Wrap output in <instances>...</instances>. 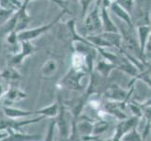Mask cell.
I'll list each match as a JSON object with an SVG mask.
<instances>
[{"mask_svg": "<svg viewBox=\"0 0 151 141\" xmlns=\"http://www.w3.org/2000/svg\"><path fill=\"white\" fill-rule=\"evenodd\" d=\"M151 0H135L132 12V22L137 25H150Z\"/></svg>", "mask_w": 151, "mask_h": 141, "instance_id": "1", "label": "cell"}, {"mask_svg": "<svg viewBox=\"0 0 151 141\" xmlns=\"http://www.w3.org/2000/svg\"><path fill=\"white\" fill-rule=\"evenodd\" d=\"M66 12H67L66 9L62 10V12L60 14H58V16H57L56 18H55V20L52 21L50 24L41 25V27H35L32 29H25V30L21 31V32H18L19 40L20 41H31L32 40L38 38L39 36L42 35L43 33L46 32V31H48L50 28L53 27V25H55V24L56 22H58L59 19L63 16Z\"/></svg>", "mask_w": 151, "mask_h": 141, "instance_id": "2", "label": "cell"}, {"mask_svg": "<svg viewBox=\"0 0 151 141\" xmlns=\"http://www.w3.org/2000/svg\"><path fill=\"white\" fill-rule=\"evenodd\" d=\"M98 9V7H95V9L85 19V28L88 34H98L102 29V20L100 17Z\"/></svg>", "mask_w": 151, "mask_h": 141, "instance_id": "3", "label": "cell"}, {"mask_svg": "<svg viewBox=\"0 0 151 141\" xmlns=\"http://www.w3.org/2000/svg\"><path fill=\"white\" fill-rule=\"evenodd\" d=\"M85 76V72L83 71H75L73 68L61 81V84L65 87L72 90H83V86L81 84L82 78Z\"/></svg>", "mask_w": 151, "mask_h": 141, "instance_id": "4", "label": "cell"}, {"mask_svg": "<svg viewBox=\"0 0 151 141\" xmlns=\"http://www.w3.org/2000/svg\"><path fill=\"white\" fill-rule=\"evenodd\" d=\"M138 117L136 116H132L127 118L122 121H119L118 124L116 125V131L113 137H116V139L122 141V138L126 135L128 133H129L133 128L137 126V122H138Z\"/></svg>", "mask_w": 151, "mask_h": 141, "instance_id": "5", "label": "cell"}, {"mask_svg": "<svg viewBox=\"0 0 151 141\" xmlns=\"http://www.w3.org/2000/svg\"><path fill=\"white\" fill-rule=\"evenodd\" d=\"M20 49L18 52H16L12 57L10 59L9 65L15 66L19 65L23 62V60L29 55L33 54L34 52L37 50V48L31 43V41H20Z\"/></svg>", "mask_w": 151, "mask_h": 141, "instance_id": "6", "label": "cell"}, {"mask_svg": "<svg viewBox=\"0 0 151 141\" xmlns=\"http://www.w3.org/2000/svg\"><path fill=\"white\" fill-rule=\"evenodd\" d=\"M121 103L119 102H109L107 103H105L104 106V111H105L107 114L112 115L113 117L116 118L119 121H122V119H125L129 118L126 114L124 112V107L120 106Z\"/></svg>", "mask_w": 151, "mask_h": 141, "instance_id": "7", "label": "cell"}, {"mask_svg": "<svg viewBox=\"0 0 151 141\" xmlns=\"http://www.w3.org/2000/svg\"><path fill=\"white\" fill-rule=\"evenodd\" d=\"M105 96L112 102L122 103L127 99L128 93L122 88L114 85L107 88V90L105 91Z\"/></svg>", "mask_w": 151, "mask_h": 141, "instance_id": "8", "label": "cell"}, {"mask_svg": "<svg viewBox=\"0 0 151 141\" xmlns=\"http://www.w3.org/2000/svg\"><path fill=\"white\" fill-rule=\"evenodd\" d=\"M111 8L113 9V12L116 13L118 17L122 18V20H124L125 22L129 25V27H132L133 22H132V16H131V14H129V12H127L126 9H125L124 8H122L120 5H119L118 3H116V1L111 3Z\"/></svg>", "mask_w": 151, "mask_h": 141, "instance_id": "9", "label": "cell"}, {"mask_svg": "<svg viewBox=\"0 0 151 141\" xmlns=\"http://www.w3.org/2000/svg\"><path fill=\"white\" fill-rule=\"evenodd\" d=\"M60 112V106H58V103H54L50 106L43 107L41 109L36 111V113L40 114V116H43L44 118H56L59 115Z\"/></svg>", "mask_w": 151, "mask_h": 141, "instance_id": "10", "label": "cell"}, {"mask_svg": "<svg viewBox=\"0 0 151 141\" xmlns=\"http://www.w3.org/2000/svg\"><path fill=\"white\" fill-rule=\"evenodd\" d=\"M102 12H101V20H102V25L104 27L106 32H114L118 33V28L116 27V25L113 23V21L111 18L109 17V15L107 13L106 10V6L102 5Z\"/></svg>", "mask_w": 151, "mask_h": 141, "instance_id": "11", "label": "cell"}, {"mask_svg": "<svg viewBox=\"0 0 151 141\" xmlns=\"http://www.w3.org/2000/svg\"><path fill=\"white\" fill-rule=\"evenodd\" d=\"M57 69H58L57 62L54 59H50L48 61H46L43 64V66L41 67V71H40L41 75H43L45 77H52L55 74Z\"/></svg>", "mask_w": 151, "mask_h": 141, "instance_id": "12", "label": "cell"}, {"mask_svg": "<svg viewBox=\"0 0 151 141\" xmlns=\"http://www.w3.org/2000/svg\"><path fill=\"white\" fill-rule=\"evenodd\" d=\"M3 111L5 115L9 119H20V118L27 117L29 115H32L34 113L32 111H24V110H21V109H15L12 107H7V106L3 107Z\"/></svg>", "mask_w": 151, "mask_h": 141, "instance_id": "13", "label": "cell"}, {"mask_svg": "<svg viewBox=\"0 0 151 141\" xmlns=\"http://www.w3.org/2000/svg\"><path fill=\"white\" fill-rule=\"evenodd\" d=\"M65 110L63 107H60V112H59V118H58V121H57V125H58L59 128V133H60V137L62 138H68L69 137V130H68V124L67 121L65 119Z\"/></svg>", "mask_w": 151, "mask_h": 141, "instance_id": "14", "label": "cell"}, {"mask_svg": "<svg viewBox=\"0 0 151 141\" xmlns=\"http://www.w3.org/2000/svg\"><path fill=\"white\" fill-rule=\"evenodd\" d=\"M25 97H27V94L16 87L9 88L6 92V100L9 102H18L23 100Z\"/></svg>", "mask_w": 151, "mask_h": 141, "instance_id": "15", "label": "cell"}, {"mask_svg": "<svg viewBox=\"0 0 151 141\" xmlns=\"http://www.w3.org/2000/svg\"><path fill=\"white\" fill-rule=\"evenodd\" d=\"M150 25H141L138 27V33H139V41H140V47H141L142 53H144L145 43L148 39V36L151 33Z\"/></svg>", "mask_w": 151, "mask_h": 141, "instance_id": "16", "label": "cell"}, {"mask_svg": "<svg viewBox=\"0 0 151 141\" xmlns=\"http://www.w3.org/2000/svg\"><path fill=\"white\" fill-rule=\"evenodd\" d=\"M40 134H24L21 133H16L10 135V137H7V141H39L40 140Z\"/></svg>", "mask_w": 151, "mask_h": 141, "instance_id": "17", "label": "cell"}, {"mask_svg": "<svg viewBox=\"0 0 151 141\" xmlns=\"http://www.w3.org/2000/svg\"><path fill=\"white\" fill-rule=\"evenodd\" d=\"M108 127H109V123L106 121H99L94 122L92 134L90 137H99V134H103L108 129Z\"/></svg>", "mask_w": 151, "mask_h": 141, "instance_id": "18", "label": "cell"}, {"mask_svg": "<svg viewBox=\"0 0 151 141\" xmlns=\"http://www.w3.org/2000/svg\"><path fill=\"white\" fill-rule=\"evenodd\" d=\"M0 76H2L6 80H18L22 77L19 72L12 66L6 68L2 72H0Z\"/></svg>", "mask_w": 151, "mask_h": 141, "instance_id": "19", "label": "cell"}, {"mask_svg": "<svg viewBox=\"0 0 151 141\" xmlns=\"http://www.w3.org/2000/svg\"><path fill=\"white\" fill-rule=\"evenodd\" d=\"M85 63H86V59L84 56L80 53L74 55L73 59H72V65H73L72 68L75 71H83V67H84Z\"/></svg>", "mask_w": 151, "mask_h": 141, "instance_id": "20", "label": "cell"}, {"mask_svg": "<svg viewBox=\"0 0 151 141\" xmlns=\"http://www.w3.org/2000/svg\"><path fill=\"white\" fill-rule=\"evenodd\" d=\"M145 138H144L143 135L139 134V132L136 130V127L133 128L129 133H128L125 137L122 138V141H145Z\"/></svg>", "mask_w": 151, "mask_h": 141, "instance_id": "21", "label": "cell"}, {"mask_svg": "<svg viewBox=\"0 0 151 141\" xmlns=\"http://www.w3.org/2000/svg\"><path fill=\"white\" fill-rule=\"evenodd\" d=\"M113 67H114V65H110V64H107L105 62H100L98 64L97 67V70L98 72H100V74L103 77H107L109 72H111V70L113 69Z\"/></svg>", "mask_w": 151, "mask_h": 141, "instance_id": "22", "label": "cell"}, {"mask_svg": "<svg viewBox=\"0 0 151 141\" xmlns=\"http://www.w3.org/2000/svg\"><path fill=\"white\" fill-rule=\"evenodd\" d=\"M116 2L118 3L122 8H124L129 14H132L133 7H134V0H116Z\"/></svg>", "mask_w": 151, "mask_h": 141, "instance_id": "23", "label": "cell"}, {"mask_svg": "<svg viewBox=\"0 0 151 141\" xmlns=\"http://www.w3.org/2000/svg\"><path fill=\"white\" fill-rule=\"evenodd\" d=\"M54 128H55V122H52L49 127L47 137H46L44 141H54Z\"/></svg>", "mask_w": 151, "mask_h": 141, "instance_id": "24", "label": "cell"}, {"mask_svg": "<svg viewBox=\"0 0 151 141\" xmlns=\"http://www.w3.org/2000/svg\"><path fill=\"white\" fill-rule=\"evenodd\" d=\"M90 2H91V0H81L82 7H83V15L86 13L87 7L90 5Z\"/></svg>", "mask_w": 151, "mask_h": 141, "instance_id": "25", "label": "cell"}, {"mask_svg": "<svg viewBox=\"0 0 151 141\" xmlns=\"http://www.w3.org/2000/svg\"><path fill=\"white\" fill-rule=\"evenodd\" d=\"M9 132L7 131L6 129H2L0 130V141H2L4 139H6L7 137H9Z\"/></svg>", "mask_w": 151, "mask_h": 141, "instance_id": "26", "label": "cell"}, {"mask_svg": "<svg viewBox=\"0 0 151 141\" xmlns=\"http://www.w3.org/2000/svg\"><path fill=\"white\" fill-rule=\"evenodd\" d=\"M145 52H151V33L148 36V39L147 40V43H145Z\"/></svg>", "mask_w": 151, "mask_h": 141, "instance_id": "27", "label": "cell"}, {"mask_svg": "<svg viewBox=\"0 0 151 141\" xmlns=\"http://www.w3.org/2000/svg\"><path fill=\"white\" fill-rule=\"evenodd\" d=\"M90 141H94V140H90Z\"/></svg>", "mask_w": 151, "mask_h": 141, "instance_id": "28", "label": "cell"}, {"mask_svg": "<svg viewBox=\"0 0 151 141\" xmlns=\"http://www.w3.org/2000/svg\"></svg>", "mask_w": 151, "mask_h": 141, "instance_id": "29", "label": "cell"}]
</instances>
